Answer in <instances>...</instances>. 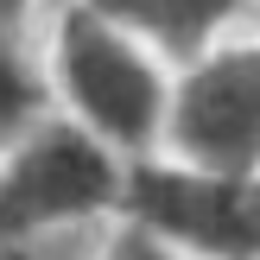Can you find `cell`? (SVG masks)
Returning a JSON list of instances; mask_svg holds the SVG:
<instances>
[{
    "label": "cell",
    "mask_w": 260,
    "mask_h": 260,
    "mask_svg": "<svg viewBox=\"0 0 260 260\" xmlns=\"http://www.w3.org/2000/svg\"><path fill=\"white\" fill-rule=\"evenodd\" d=\"M127 210L146 235L172 241L178 254L203 260H248L241 229V178H216L197 165H140L121 184Z\"/></svg>",
    "instance_id": "4"
},
{
    "label": "cell",
    "mask_w": 260,
    "mask_h": 260,
    "mask_svg": "<svg viewBox=\"0 0 260 260\" xmlns=\"http://www.w3.org/2000/svg\"><path fill=\"white\" fill-rule=\"evenodd\" d=\"M38 114V76L32 63L13 51V38H0V140H13L19 127H32Z\"/></svg>",
    "instance_id": "6"
},
{
    "label": "cell",
    "mask_w": 260,
    "mask_h": 260,
    "mask_svg": "<svg viewBox=\"0 0 260 260\" xmlns=\"http://www.w3.org/2000/svg\"><path fill=\"white\" fill-rule=\"evenodd\" d=\"M254 7H260V0H254Z\"/></svg>",
    "instance_id": "9"
},
{
    "label": "cell",
    "mask_w": 260,
    "mask_h": 260,
    "mask_svg": "<svg viewBox=\"0 0 260 260\" xmlns=\"http://www.w3.org/2000/svg\"><path fill=\"white\" fill-rule=\"evenodd\" d=\"M102 260H178V248H172V241H159V235H146V229L134 222V229H127V235L114 241Z\"/></svg>",
    "instance_id": "7"
},
{
    "label": "cell",
    "mask_w": 260,
    "mask_h": 260,
    "mask_svg": "<svg viewBox=\"0 0 260 260\" xmlns=\"http://www.w3.org/2000/svg\"><path fill=\"white\" fill-rule=\"evenodd\" d=\"M19 7H25V0H0V25H7L13 13H19Z\"/></svg>",
    "instance_id": "8"
},
{
    "label": "cell",
    "mask_w": 260,
    "mask_h": 260,
    "mask_svg": "<svg viewBox=\"0 0 260 260\" xmlns=\"http://www.w3.org/2000/svg\"><path fill=\"white\" fill-rule=\"evenodd\" d=\"M248 0H89V13L114 19L121 32H140L178 57H203Z\"/></svg>",
    "instance_id": "5"
},
{
    "label": "cell",
    "mask_w": 260,
    "mask_h": 260,
    "mask_svg": "<svg viewBox=\"0 0 260 260\" xmlns=\"http://www.w3.org/2000/svg\"><path fill=\"white\" fill-rule=\"evenodd\" d=\"M57 70L83 121L95 127L108 146H152L165 134V83L146 63V51L102 13H70L57 32Z\"/></svg>",
    "instance_id": "1"
},
{
    "label": "cell",
    "mask_w": 260,
    "mask_h": 260,
    "mask_svg": "<svg viewBox=\"0 0 260 260\" xmlns=\"http://www.w3.org/2000/svg\"><path fill=\"white\" fill-rule=\"evenodd\" d=\"M0 260H7V254H0Z\"/></svg>",
    "instance_id": "10"
},
{
    "label": "cell",
    "mask_w": 260,
    "mask_h": 260,
    "mask_svg": "<svg viewBox=\"0 0 260 260\" xmlns=\"http://www.w3.org/2000/svg\"><path fill=\"white\" fill-rule=\"evenodd\" d=\"M165 134L178 165L216 178L260 172V45H216L190 63L165 102Z\"/></svg>",
    "instance_id": "2"
},
{
    "label": "cell",
    "mask_w": 260,
    "mask_h": 260,
    "mask_svg": "<svg viewBox=\"0 0 260 260\" xmlns=\"http://www.w3.org/2000/svg\"><path fill=\"white\" fill-rule=\"evenodd\" d=\"M121 184L127 178L102 140H89L83 127H45L0 172V235H32L51 222L102 216L108 203H121Z\"/></svg>",
    "instance_id": "3"
}]
</instances>
